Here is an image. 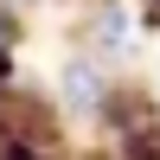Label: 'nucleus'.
<instances>
[{
    "label": "nucleus",
    "instance_id": "1",
    "mask_svg": "<svg viewBox=\"0 0 160 160\" xmlns=\"http://www.w3.org/2000/svg\"><path fill=\"white\" fill-rule=\"evenodd\" d=\"M38 90H45L51 115H58L64 148H71V154H90L96 135H102V122H109L115 90H122V71H109L102 58H90V51H77V45L58 38L51 64L38 71Z\"/></svg>",
    "mask_w": 160,
    "mask_h": 160
},
{
    "label": "nucleus",
    "instance_id": "3",
    "mask_svg": "<svg viewBox=\"0 0 160 160\" xmlns=\"http://www.w3.org/2000/svg\"><path fill=\"white\" fill-rule=\"evenodd\" d=\"M32 38H38V26L26 19L19 7H7V0H0V71H7V77H19V71H26Z\"/></svg>",
    "mask_w": 160,
    "mask_h": 160
},
{
    "label": "nucleus",
    "instance_id": "2",
    "mask_svg": "<svg viewBox=\"0 0 160 160\" xmlns=\"http://www.w3.org/2000/svg\"><path fill=\"white\" fill-rule=\"evenodd\" d=\"M51 32H58L64 45L102 58L122 77L148 71V51H154L148 45V19H141L135 0H64V13L51 19Z\"/></svg>",
    "mask_w": 160,
    "mask_h": 160
},
{
    "label": "nucleus",
    "instance_id": "4",
    "mask_svg": "<svg viewBox=\"0 0 160 160\" xmlns=\"http://www.w3.org/2000/svg\"><path fill=\"white\" fill-rule=\"evenodd\" d=\"M0 160H77L64 141H0Z\"/></svg>",
    "mask_w": 160,
    "mask_h": 160
}]
</instances>
